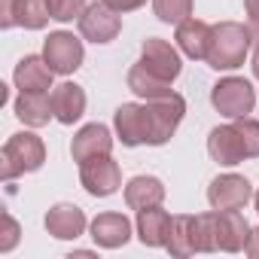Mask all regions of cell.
<instances>
[{"label":"cell","instance_id":"cell-30","mask_svg":"<svg viewBox=\"0 0 259 259\" xmlns=\"http://www.w3.org/2000/svg\"><path fill=\"white\" fill-rule=\"evenodd\" d=\"M244 10H247L250 34H253V40H259V0H244Z\"/></svg>","mask_w":259,"mask_h":259},{"label":"cell","instance_id":"cell-1","mask_svg":"<svg viewBox=\"0 0 259 259\" xmlns=\"http://www.w3.org/2000/svg\"><path fill=\"white\" fill-rule=\"evenodd\" d=\"M253 46V34L241 22H220L213 25L210 34V49H207V64L213 70H235L244 64L247 52Z\"/></svg>","mask_w":259,"mask_h":259},{"label":"cell","instance_id":"cell-27","mask_svg":"<svg viewBox=\"0 0 259 259\" xmlns=\"http://www.w3.org/2000/svg\"><path fill=\"white\" fill-rule=\"evenodd\" d=\"M89 7V0H49V10L55 22H73L82 16V10Z\"/></svg>","mask_w":259,"mask_h":259},{"label":"cell","instance_id":"cell-18","mask_svg":"<svg viewBox=\"0 0 259 259\" xmlns=\"http://www.w3.org/2000/svg\"><path fill=\"white\" fill-rule=\"evenodd\" d=\"M52 76H55V70L46 64L43 55H25L16 64V73H13L19 92H49L52 89Z\"/></svg>","mask_w":259,"mask_h":259},{"label":"cell","instance_id":"cell-19","mask_svg":"<svg viewBox=\"0 0 259 259\" xmlns=\"http://www.w3.org/2000/svg\"><path fill=\"white\" fill-rule=\"evenodd\" d=\"M171 223H174V217L168 210H162V204L138 210V238H141V244H147V247H165L168 235H171Z\"/></svg>","mask_w":259,"mask_h":259},{"label":"cell","instance_id":"cell-8","mask_svg":"<svg viewBox=\"0 0 259 259\" xmlns=\"http://www.w3.org/2000/svg\"><path fill=\"white\" fill-rule=\"evenodd\" d=\"M79 183L89 195L107 198L122 186V171L110 156H95V159L79 162Z\"/></svg>","mask_w":259,"mask_h":259},{"label":"cell","instance_id":"cell-22","mask_svg":"<svg viewBox=\"0 0 259 259\" xmlns=\"http://www.w3.org/2000/svg\"><path fill=\"white\" fill-rule=\"evenodd\" d=\"M16 116L25 125H31V128L46 125L49 119H55L52 95L49 92H19V98H16Z\"/></svg>","mask_w":259,"mask_h":259},{"label":"cell","instance_id":"cell-3","mask_svg":"<svg viewBox=\"0 0 259 259\" xmlns=\"http://www.w3.org/2000/svg\"><path fill=\"white\" fill-rule=\"evenodd\" d=\"M165 250L177 259L195 256V253H213V235H210V213H180L171 223V235Z\"/></svg>","mask_w":259,"mask_h":259},{"label":"cell","instance_id":"cell-14","mask_svg":"<svg viewBox=\"0 0 259 259\" xmlns=\"http://www.w3.org/2000/svg\"><path fill=\"white\" fill-rule=\"evenodd\" d=\"M207 153L217 165H241L247 159V150H244V141L238 135L235 122L232 125H217L213 132L207 135Z\"/></svg>","mask_w":259,"mask_h":259},{"label":"cell","instance_id":"cell-21","mask_svg":"<svg viewBox=\"0 0 259 259\" xmlns=\"http://www.w3.org/2000/svg\"><path fill=\"white\" fill-rule=\"evenodd\" d=\"M52 110L61 125H73L85 113V92L76 82H61L52 89Z\"/></svg>","mask_w":259,"mask_h":259},{"label":"cell","instance_id":"cell-29","mask_svg":"<svg viewBox=\"0 0 259 259\" xmlns=\"http://www.w3.org/2000/svg\"><path fill=\"white\" fill-rule=\"evenodd\" d=\"M19 25V0H0V28L10 31Z\"/></svg>","mask_w":259,"mask_h":259},{"label":"cell","instance_id":"cell-11","mask_svg":"<svg viewBox=\"0 0 259 259\" xmlns=\"http://www.w3.org/2000/svg\"><path fill=\"white\" fill-rule=\"evenodd\" d=\"M141 64L147 70H153L156 76L168 79V82H174L180 76V70H183L180 52L168 40H162V37H147L144 40V46H141Z\"/></svg>","mask_w":259,"mask_h":259},{"label":"cell","instance_id":"cell-34","mask_svg":"<svg viewBox=\"0 0 259 259\" xmlns=\"http://www.w3.org/2000/svg\"><path fill=\"white\" fill-rule=\"evenodd\" d=\"M253 204H256V213H259V192L253 195Z\"/></svg>","mask_w":259,"mask_h":259},{"label":"cell","instance_id":"cell-13","mask_svg":"<svg viewBox=\"0 0 259 259\" xmlns=\"http://www.w3.org/2000/svg\"><path fill=\"white\" fill-rule=\"evenodd\" d=\"M113 128L122 141V147H141L147 144V110L144 104H119L113 113Z\"/></svg>","mask_w":259,"mask_h":259},{"label":"cell","instance_id":"cell-9","mask_svg":"<svg viewBox=\"0 0 259 259\" xmlns=\"http://www.w3.org/2000/svg\"><path fill=\"white\" fill-rule=\"evenodd\" d=\"M250 226L238 210H210V235H213V250L223 253H238L250 241Z\"/></svg>","mask_w":259,"mask_h":259},{"label":"cell","instance_id":"cell-10","mask_svg":"<svg viewBox=\"0 0 259 259\" xmlns=\"http://www.w3.org/2000/svg\"><path fill=\"white\" fill-rule=\"evenodd\" d=\"M253 198V186L241 174H220L207 186V201L213 210H241Z\"/></svg>","mask_w":259,"mask_h":259},{"label":"cell","instance_id":"cell-31","mask_svg":"<svg viewBox=\"0 0 259 259\" xmlns=\"http://www.w3.org/2000/svg\"><path fill=\"white\" fill-rule=\"evenodd\" d=\"M104 4H110L116 13H132V10H141L147 0H104Z\"/></svg>","mask_w":259,"mask_h":259},{"label":"cell","instance_id":"cell-25","mask_svg":"<svg viewBox=\"0 0 259 259\" xmlns=\"http://www.w3.org/2000/svg\"><path fill=\"white\" fill-rule=\"evenodd\" d=\"M153 10H156L159 22L180 25L192 16V0H153Z\"/></svg>","mask_w":259,"mask_h":259},{"label":"cell","instance_id":"cell-17","mask_svg":"<svg viewBox=\"0 0 259 259\" xmlns=\"http://www.w3.org/2000/svg\"><path fill=\"white\" fill-rule=\"evenodd\" d=\"M92 238L98 247L104 250H116V247H125L128 238H132V223H128L125 213H116V210H107V213H98L92 220Z\"/></svg>","mask_w":259,"mask_h":259},{"label":"cell","instance_id":"cell-2","mask_svg":"<svg viewBox=\"0 0 259 259\" xmlns=\"http://www.w3.org/2000/svg\"><path fill=\"white\" fill-rule=\"evenodd\" d=\"M46 162V147L43 141L34 135V132H19L13 135L4 150H0V174H4V180H16L22 174H34L40 171Z\"/></svg>","mask_w":259,"mask_h":259},{"label":"cell","instance_id":"cell-5","mask_svg":"<svg viewBox=\"0 0 259 259\" xmlns=\"http://www.w3.org/2000/svg\"><path fill=\"white\" fill-rule=\"evenodd\" d=\"M210 104H213V110L220 116L241 119V116L253 113V107H256V89L244 76H223L210 89Z\"/></svg>","mask_w":259,"mask_h":259},{"label":"cell","instance_id":"cell-26","mask_svg":"<svg viewBox=\"0 0 259 259\" xmlns=\"http://www.w3.org/2000/svg\"><path fill=\"white\" fill-rule=\"evenodd\" d=\"M235 128H238V135L244 141L247 159H259V119L241 116V119H235Z\"/></svg>","mask_w":259,"mask_h":259},{"label":"cell","instance_id":"cell-16","mask_svg":"<svg viewBox=\"0 0 259 259\" xmlns=\"http://www.w3.org/2000/svg\"><path fill=\"white\" fill-rule=\"evenodd\" d=\"M210 34H213V25H207V22H201V19L189 16L186 22H180V25H177L174 40H177V49H180L186 58H192V61H207Z\"/></svg>","mask_w":259,"mask_h":259},{"label":"cell","instance_id":"cell-23","mask_svg":"<svg viewBox=\"0 0 259 259\" xmlns=\"http://www.w3.org/2000/svg\"><path fill=\"white\" fill-rule=\"evenodd\" d=\"M128 89H132L138 98H144V101H156V98H168L174 89H171V82L168 79H162V76H156L153 70H147L141 61L128 70Z\"/></svg>","mask_w":259,"mask_h":259},{"label":"cell","instance_id":"cell-20","mask_svg":"<svg viewBox=\"0 0 259 259\" xmlns=\"http://www.w3.org/2000/svg\"><path fill=\"white\" fill-rule=\"evenodd\" d=\"M165 201V183L153 174H138L125 186V204L132 210H147Z\"/></svg>","mask_w":259,"mask_h":259},{"label":"cell","instance_id":"cell-7","mask_svg":"<svg viewBox=\"0 0 259 259\" xmlns=\"http://www.w3.org/2000/svg\"><path fill=\"white\" fill-rule=\"evenodd\" d=\"M43 58H46V64H49L55 73L67 76V73L79 70V64H82V58H85V49H82V40L73 37L70 31H55V34H49L46 43H43Z\"/></svg>","mask_w":259,"mask_h":259},{"label":"cell","instance_id":"cell-24","mask_svg":"<svg viewBox=\"0 0 259 259\" xmlns=\"http://www.w3.org/2000/svg\"><path fill=\"white\" fill-rule=\"evenodd\" d=\"M52 19L49 0H19V28L25 31H43Z\"/></svg>","mask_w":259,"mask_h":259},{"label":"cell","instance_id":"cell-12","mask_svg":"<svg viewBox=\"0 0 259 259\" xmlns=\"http://www.w3.org/2000/svg\"><path fill=\"white\" fill-rule=\"evenodd\" d=\"M46 232L52 235V238H58V241H76L82 232H85V226H89V220H85V210L82 207H76V204H70V201H58V204H52L49 210H46Z\"/></svg>","mask_w":259,"mask_h":259},{"label":"cell","instance_id":"cell-4","mask_svg":"<svg viewBox=\"0 0 259 259\" xmlns=\"http://www.w3.org/2000/svg\"><path fill=\"white\" fill-rule=\"evenodd\" d=\"M144 110H147V144L150 147H165L174 138V132L180 128L183 116H186V101H183V95L171 92L168 98L147 101Z\"/></svg>","mask_w":259,"mask_h":259},{"label":"cell","instance_id":"cell-28","mask_svg":"<svg viewBox=\"0 0 259 259\" xmlns=\"http://www.w3.org/2000/svg\"><path fill=\"white\" fill-rule=\"evenodd\" d=\"M19 235H22V229L13 220V213H4V238H0V253H10L19 244Z\"/></svg>","mask_w":259,"mask_h":259},{"label":"cell","instance_id":"cell-33","mask_svg":"<svg viewBox=\"0 0 259 259\" xmlns=\"http://www.w3.org/2000/svg\"><path fill=\"white\" fill-rule=\"evenodd\" d=\"M250 67H253V76L259 79V40H256V46H253V58H250Z\"/></svg>","mask_w":259,"mask_h":259},{"label":"cell","instance_id":"cell-6","mask_svg":"<svg viewBox=\"0 0 259 259\" xmlns=\"http://www.w3.org/2000/svg\"><path fill=\"white\" fill-rule=\"evenodd\" d=\"M76 22H79V34L95 46H104V43L116 40L119 31H122V13H116L110 4H104V0L89 4Z\"/></svg>","mask_w":259,"mask_h":259},{"label":"cell","instance_id":"cell-32","mask_svg":"<svg viewBox=\"0 0 259 259\" xmlns=\"http://www.w3.org/2000/svg\"><path fill=\"white\" fill-rule=\"evenodd\" d=\"M244 253L250 256V259H259V226L250 232V241H247V247H244Z\"/></svg>","mask_w":259,"mask_h":259},{"label":"cell","instance_id":"cell-15","mask_svg":"<svg viewBox=\"0 0 259 259\" xmlns=\"http://www.w3.org/2000/svg\"><path fill=\"white\" fill-rule=\"evenodd\" d=\"M110 150H113L110 128L101 125V122L82 125L79 132L73 135V141H70V156H73V162H85V159H95V156H110Z\"/></svg>","mask_w":259,"mask_h":259}]
</instances>
